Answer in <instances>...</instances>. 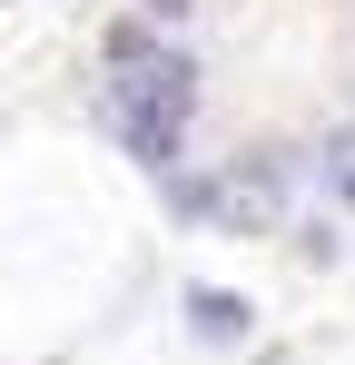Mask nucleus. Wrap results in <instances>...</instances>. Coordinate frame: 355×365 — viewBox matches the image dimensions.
Here are the masks:
<instances>
[{"instance_id": "nucleus-1", "label": "nucleus", "mask_w": 355, "mask_h": 365, "mask_svg": "<svg viewBox=\"0 0 355 365\" xmlns=\"http://www.w3.org/2000/svg\"><path fill=\"white\" fill-rule=\"evenodd\" d=\"M187 119H197V69L178 60V50H148V60L118 69V89H109V128L128 138V158H138V168H168L178 138H187Z\"/></svg>"}, {"instance_id": "nucleus-2", "label": "nucleus", "mask_w": 355, "mask_h": 365, "mask_svg": "<svg viewBox=\"0 0 355 365\" xmlns=\"http://www.w3.org/2000/svg\"><path fill=\"white\" fill-rule=\"evenodd\" d=\"M287 187H296V168L277 148H247V158H227L207 187H187V207H197L207 227H227V237H267V227H287Z\"/></svg>"}, {"instance_id": "nucleus-3", "label": "nucleus", "mask_w": 355, "mask_h": 365, "mask_svg": "<svg viewBox=\"0 0 355 365\" xmlns=\"http://www.w3.org/2000/svg\"><path fill=\"white\" fill-rule=\"evenodd\" d=\"M247 316H257V306L227 297V287H197V297H187V326H197L207 346H237V336H247Z\"/></svg>"}, {"instance_id": "nucleus-4", "label": "nucleus", "mask_w": 355, "mask_h": 365, "mask_svg": "<svg viewBox=\"0 0 355 365\" xmlns=\"http://www.w3.org/2000/svg\"><path fill=\"white\" fill-rule=\"evenodd\" d=\"M178 10H187V0H148V20H178Z\"/></svg>"}, {"instance_id": "nucleus-5", "label": "nucleus", "mask_w": 355, "mask_h": 365, "mask_svg": "<svg viewBox=\"0 0 355 365\" xmlns=\"http://www.w3.org/2000/svg\"><path fill=\"white\" fill-rule=\"evenodd\" d=\"M336 187H346V207H355V158H346V168H336Z\"/></svg>"}]
</instances>
